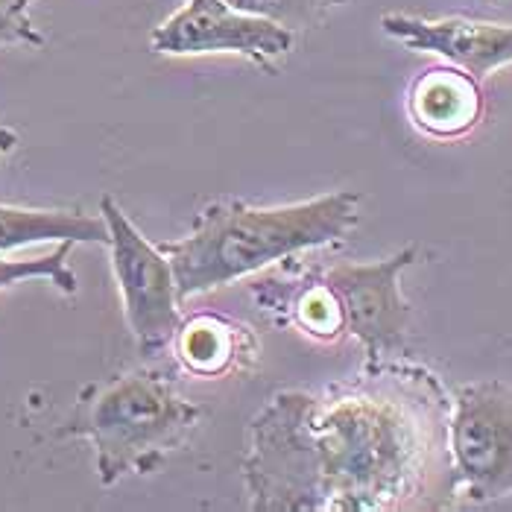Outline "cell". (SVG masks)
<instances>
[{
	"label": "cell",
	"mask_w": 512,
	"mask_h": 512,
	"mask_svg": "<svg viewBox=\"0 0 512 512\" xmlns=\"http://www.w3.org/2000/svg\"><path fill=\"white\" fill-rule=\"evenodd\" d=\"M448 410L425 366L366 363L325 393L281 390L249 422L246 507L255 512L442 510L454 504Z\"/></svg>",
	"instance_id": "obj_1"
},
{
	"label": "cell",
	"mask_w": 512,
	"mask_h": 512,
	"mask_svg": "<svg viewBox=\"0 0 512 512\" xmlns=\"http://www.w3.org/2000/svg\"><path fill=\"white\" fill-rule=\"evenodd\" d=\"M360 220V194L331 191L287 205H252L214 199L194 217L188 235L158 243L170 258L179 299L255 276L273 264L293 261L311 249L334 246Z\"/></svg>",
	"instance_id": "obj_2"
},
{
	"label": "cell",
	"mask_w": 512,
	"mask_h": 512,
	"mask_svg": "<svg viewBox=\"0 0 512 512\" xmlns=\"http://www.w3.org/2000/svg\"><path fill=\"white\" fill-rule=\"evenodd\" d=\"M202 419L205 410L179 393L173 378L156 369H129L88 384L56 436L88 442L97 480L109 489L126 477L158 472L191 442Z\"/></svg>",
	"instance_id": "obj_3"
},
{
	"label": "cell",
	"mask_w": 512,
	"mask_h": 512,
	"mask_svg": "<svg viewBox=\"0 0 512 512\" xmlns=\"http://www.w3.org/2000/svg\"><path fill=\"white\" fill-rule=\"evenodd\" d=\"M454 498L492 504L512 495V387L472 381L457 387L448 410Z\"/></svg>",
	"instance_id": "obj_4"
},
{
	"label": "cell",
	"mask_w": 512,
	"mask_h": 512,
	"mask_svg": "<svg viewBox=\"0 0 512 512\" xmlns=\"http://www.w3.org/2000/svg\"><path fill=\"white\" fill-rule=\"evenodd\" d=\"M100 217L106 223V249L112 255V273L118 281L126 325L144 357L164 352L182 322V299L170 258L144 235L115 197L100 199Z\"/></svg>",
	"instance_id": "obj_5"
},
{
	"label": "cell",
	"mask_w": 512,
	"mask_h": 512,
	"mask_svg": "<svg viewBox=\"0 0 512 512\" xmlns=\"http://www.w3.org/2000/svg\"><path fill=\"white\" fill-rule=\"evenodd\" d=\"M296 33L284 24L249 15L223 0H185L150 33L158 56H237L276 74L293 50Z\"/></svg>",
	"instance_id": "obj_6"
},
{
	"label": "cell",
	"mask_w": 512,
	"mask_h": 512,
	"mask_svg": "<svg viewBox=\"0 0 512 512\" xmlns=\"http://www.w3.org/2000/svg\"><path fill=\"white\" fill-rule=\"evenodd\" d=\"M416 258L419 246L410 243L381 261H343L316 267L343 305L346 337H355L363 346L369 366L393 360L398 352H404L413 308L401 293V273L416 264Z\"/></svg>",
	"instance_id": "obj_7"
},
{
	"label": "cell",
	"mask_w": 512,
	"mask_h": 512,
	"mask_svg": "<svg viewBox=\"0 0 512 512\" xmlns=\"http://www.w3.org/2000/svg\"><path fill=\"white\" fill-rule=\"evenodd\" d=\"M381 33L413 53H431L483 82L512 65V24L477 18H422L410 12L381 15Z\"/></svg>",
	"instance_id": "obj_8"
},
{
	"label": "cell",
	"mask_w": 512,
	"mask_h": 512,
	"mask_svg": "<svg viewBox=\"0 0 512 512\" xmlns=\"http://www.w3.org/2000/svg\"><path fill=\"white\" fill-rule=\"evenodd\" d=\"M252 299L278 328H296L316 343L346 337L343 305L316 267H293L284 261L281 273L252 284Z\"/></svg>",
	"instance_id": "obj_9"
},
{
	"label": "cell",
	"mask_w": 512,
	"mask_h": 512,
	"mask_svg": "<svg viewBox=\"0 0 512 512\" xmlns=\"http://www.w3.org/2000/svg\"><path fill=\"white\" fill-rule=\"evenodd\" d=\"M407 115L422 135L434 141L466 138L483 118L480 82L454 65L428 68L410 82Z\"/></svg>",
	"instance_id": "obj_10"
},
{
	"label": "cell",
	"mask_w": 512,
	"mask_h": 512,
	"mask_svg": "<svg viewBox=\"0 0 512 512\" xmlns=\"http://www.w3.org/2000/svg\"><path fill=\"white\" fill-rule=\"evenodd\" d=\"M170 346L182 372L194 378L237 375L258 360V340L252 328L220 314L182 316Z\"/></svg>",
	"instance_id": "obj_11"
},
{
	"label": "cell",
	"mask_w": 512,
	"mask_h": 512,
	"mask_svg": "<svg viewBox=\"0 0 512 512\" xmlns=\"http://www.w3.org/2000/svg\"><path fill=\"white\" fill-rule=\"evenodd\" d=\"M103 217L79 208H24L0 202V255L39 243H97L106 246Z\"/></svg>",
	"instance_id": "obj_12"
},
{
	"label": "cell",
	"mask_w": 512,
	"mask_h": 512,
	"mask_svg": "<svg viewBox=\"0 0 512 512\" xmlns=\"http://www.w3.org/2000/svg\"><path fill=\"white\" fill-rule=\"evenodd\" d=\"M77 243H59L53 252L39 255V258H6L0 255V290L27 284V281H47L59 293L74 296L79 290L77 273L71 267V249Z\"/></svg>",
	"instance_id": "obj_13"
},
{
	"label": "cell",
	"mask_w": 512,
	"mask_h": 512,
	"mask_svg": "<svg viewBox=\"0 0 512 512\" xmlns=\"http://www.w3.org/2000/svg\"><path fill=\"white\" fill-rule=\"evenodd\" d=\"M235 9H243L249 15H261L284 24L293 33H305L322 27L334 9L346 6L349 0H223Z\"/></svg>",
	"instance_id": "obj_14"
},
{
	"label": "cell",
	"mask_w": 512,
	"mask_h": 512,
	"mask_svg": "<svg viewBox=\"0 0 512 512\" xmlns=\"http://www.w3.org/2000/svg\"><path fill=\"white\" fill-rule=\"evenodd\" d=\"M39 0H0V47H44V33L33 21Z\"/></svg>",
	"instance_id": "obj_15"
},
{
	"label": "cell",
	"mask_w": 512,
	"mask_h": 512,
	"mask_svg": "<svg viewBox=\"0 0 512 512\" xmlns=\"http://www.w3.org/2000/svg\"><path fill=\"white\" fill-rule=\"evenodd\" d=\"M18 150V132L6 123H0V158Z\"/></svg>",
	"instance_id": "obj_16"
}]
</instances>
